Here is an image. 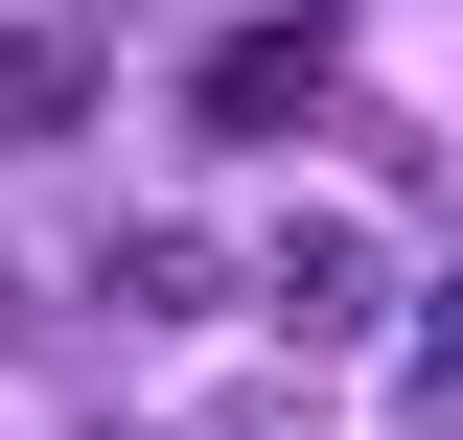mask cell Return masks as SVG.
<instances>
[{"instance_id": "cell-7", "label": "cell", "mask_w": 463, "mask_h": 440, "mask_svg": "<svg viewBox=\"0 0 463 440\" xmlns=\"http://www.w3.org/2000/svg\"><path fill=\"white\" fill-rule=\"evenodd\" d=\"M93 440H139V417H93Z\"/></svg>"}, {"instance_id": "cell-4", "label": "cell", "mask_w": 463, "mask_h": 440, "mask_svg": "<svg viewBox=\"0 0 463 440\" xmlns=\"http://www.w3.org/2000/svg\"><path fill=\"white\" fill-rule=\"evenodd\" d=\"M232 278H255V255H209V232H116V301H139V325H209Z\"/></svg>"}, {"instance_id": "cell-6", "label": "cell", "mask_w": 463, "mask_h": 440, "mask_svg": "<svg viewBox=\"0 0 463 440\" xmlns=\"http://www.w3.org/2000/svg\"><path fill=\"white\" fill-rule=\"evenodd\" d=\"M0 348H47V278H24V255H0Z\"/></svg>"}, {"instance_id": "cell-2", "label": "cell", "mask_w": 463, "mask_h": 440, "mask_svg": "<svg viewBox=\"0 0 463 440\" xmlns=\"http://www.w3.org/2000/svg\"><path fill=\"white\" fill-rule=\"evenodd\" d=\"M325 93H347L325 24H209V70H185V116H209V139H301Z\"/></svg>"}, {"instance_id": "cell-1", "label": "cell", "mask_w": 463, "mask_h": 440, "mask_svg": "<svg viewBox=\"0 0 463 440\" xmlns=\"http://www.w3.org/2000/svg\"><path fill=\"white\" fill-rule=\"evenodd\" d=\"M255 301H279V348H371L394 325V255H371L347 209H279L255 232Z\"/></svg>"}, {"instance_id": "cell-5", "label": "cell", "mask_w": 463, "mask_h": 440, "mask_svg": "<svg viewBox=\"0 0 463 440\" xmlns=\"http://www.w3.org/2000/svg\"><path fill=\"white\" fill-rule=\"evenodd\" d=\"M394 371H417V417H463V278L417 301V348H394Z\"/></svg>"}, {"instance_id": "cell-3", "label": "cell", "mask_w": 463, "mask_h": 440, "mask_svg": "<svg viewBox=\"0 0 463 440\" xmlns=\"http://www.w3.org/2000/svg\"><path fill=\"white\" fill-rule=\"evenodd\" d=\"M93 116V24H0V139H70Z\"/></svg>"}]
</instances>
